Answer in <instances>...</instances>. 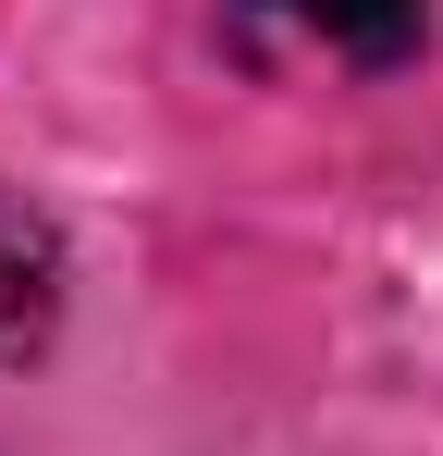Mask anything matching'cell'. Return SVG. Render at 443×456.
Masks as SVG:
<instances>
[{"instance_id": "6da1fadb", "label": "cell", "mask_w": 443, "mask_h": 456, "mask_svg": "<svg viewBox=\"0 0 443 456\" xmlns=\"http://www.w3.org/2000/svg\"><path fill=\"white\" fill-rule=\"evenodd\" d=\"M50 321H62V234L0 185V370H12V358H37V346H50Z\"/></svg>"}, {"instance_id": "7a4b0ae2", "label": "cell", "mask_w": 443, "mask_h": 456, "mask_svg": "<svg viewBox=\"0 0 443 456\" xmlns=\"http://www.w3.org/2000/svg\"><path fill=\"white\" fill-rule=\"evenodd\" d=\"M246 12H271L284 37L333 50V62H407V50H419V12H431V0H246Z\"/></svg>"}]
</instances>
